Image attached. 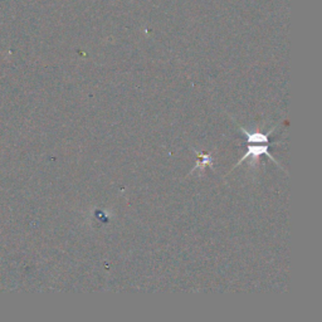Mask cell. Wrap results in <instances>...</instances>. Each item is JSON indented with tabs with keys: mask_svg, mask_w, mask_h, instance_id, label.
Returning a JSON list of instances; mask_svg holds the SVG:
<instances>
[{
	"mask_svg": "<svg viewBox=\"0 0 322 322\" xmlns=\"http://www.w3.org/2000/svg\"><path fill=\"white\" fill-rule=\"evenodd\" d=\"M259 155H267V156L269 157V159H271L272 161H274V163L277 164L276 159H274V157L272 156L271 154H269V151H268V145H259V146H253V145H252V146L248 147V151L246 152V155H244V156H242V159L239 160L237 165L242 164L244 161V160L248 159V157H251V156H252L253 159L256 160L258 156H259Z\"/></svg>",
	"mask_w": 322,
	"mask_h": 322,
	"instance_id": "1",
	"label": "cell"
},
{
	"mask_svg": "<svg viewBox=\"0 0 322 322\" xmlns=\"http://www.w3.org/2000/svg\"><path fill=\"white\" fill-rule=\"evenodd\" d=\"M241 131L244 133V135L248 137L249 144H257V142H262V144H267L268 137L267 135L262 132H251V131H247L246 129H242Z\"/></svg>",
	"mask_w": 322,
	"mask_h": 322,
	"instance_id": "2",
	"label": "cell"
}]
</instances>
